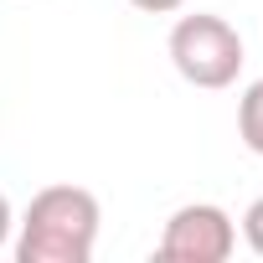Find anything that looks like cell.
Wrapping results in <instances>:
<instances>
[{
	"label": "cell",
	"instance_id": "5b68a950",
	"mask_svg": "<svg viewBox=\"0 0 263 263\" xmlns=\"http://www.w3.org/2000/svg\"><path fill=\"white\" fill-rule=\"evenodd\" d=\"M242 242H248V248L263 258V196H258V201L242 212Z\"/></svg>",
	"mask_w": 263,
	"mask_h": 263
},
{
	"label": "cell",
	"instance_id": "7a4b0ae2",
	"mask_svg": "<svg viewBox=\"0 0 263 263\" xmlns=\"http://www.w3.org/2000/svg\"><path fill=\"white\" fill-rule=\"evenodd\" d=\"M165 52H171V67H176L191 88H206V93L232 88L237 72H242V62H248V57H242L237 26L222 21V16H212V11L181 16V21L171 26Z\"/></svg>",
	"mask_w": 263,
	"mask_h": 263
},
{
	"label": "cell",
	"instance_id": "52a82bcc",
	"mask_svg": "<svg viewBox=\"0 0 263 263\" xmlns=\"http://www.w3.org/2000/svg\"><path fill=\"white\" fill-rule=\"evenodd\" d=\"M11 232H16V212H11V196L0 191V248L11 242Z\"/></svg>",
	"mask_w": 263,
	"mask_h": 263
},
{
	"label": "cell",
	"instance_id": "6da1fadb",
	"mask_svg": "<svg viewBox=\"0 0 263 263\" xmlns=\"http://www.w3.org/2000/svg\"><path fill=\"white\" fill-rule=\"evenodd\" d=\"M103 206L88 186H42L16 222V263H88L98 248Z\"/></svg>",
	"mask_w": 263,
	"mask_h": 263
},
{
	"label": "cell",
	"instance_id": "277c9868",
	"mask_svg": "<svg viewBox=\"0 0 263 263\" xmlns=\"http://www.w3.org/2000/svg\"><path fill=\"white\" fill-rule=\"evenodd\" d=\"M237 140L253 155H263V78H253L237 98Z\"/></svg>",
	"mask_w": 263,
	"mask_h": 263
},
{
	"label": "cell",
	"instance_id": "3957f363",
	"mask_svg": "<svg viewBox=\"0 0 263 263\" xmlns=\"http://www.w3.org/2000/svg\"><path fill=\"white\" fill-rule=\"evenodd\" d=\"M237 253V222L217 201H186L171 212L155 258L160 263H227Z\"/></svg>",
	"mask_w": 263,
	"mask_h": 263
},
{
	"label": "cell",
	"instance_id": "8992f818",
	"mask_svg": "<svg viewBox=\"0 0 263 263\" xmlns=\"http://www.w3.org/2000/svg\"><path fill=\"white\" fill-rule=\"evenodd\" d=\"M129 6H135V11H145V16H176L186 0H129Z\"/></svg>",
	"mask_w": 263,
	"mask_h": 263
}]
</instances>
